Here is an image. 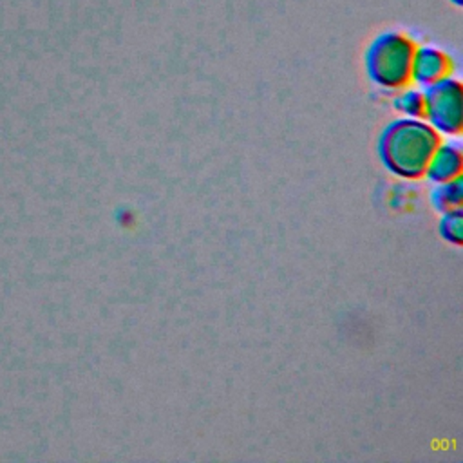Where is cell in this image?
Wrapping results in <instances>:
<instances>
[{"mask_svg":"<svg viewBox=\"0 0 463 463\" xmlns=\"http://www.w3.org/2000/svg\"><path fill=\"white\" fill-rule=\"evenodd\" d=\"M439 233L445 241L459 246L463 241V213L459 208L445 212L439 222Z\"/></svg>","mask_w":463,"mask_h":463,"instance_id":"ba28073f","label":"cell"},{"mask_svg":"<svg viewBox=\"0 0 463 463\" xmlns=\"http://www.w3.org/2000/svg\"><path fill=\"white\" fill-rule=\"evenodd\" d=\"M463 168V154L458 143H439L434 150L425 175L434 183H443L459 177Z\"/></svg>","mask_w":463,"mask_h":463,"instance_id":"5b68a950","label":"cell"},{"mask_svg":"<svg viewBox=\"0 0 463 463\" xmlns=\"http://www.w3.org/2000/svg\"><path fill=\"white\" fill-rule=\"evenodd\" d=\"M425 118L443 134L456 136L463 128V87L452 78L445 76L423 90Z\"/></svg>","mask_w":463,"mask_h":463,"instance_id":"3957f363","label":"cell"},{"mask_svg":"<svg viewBox=\"0 0 463 463\" xmlns=\"http://www.w3.org/2000/svg\"><path fill=\"white\" fill-rule=\"evenodd\" d=\"M432 204L436 210L439 212H450L461 206L463 201V184L461 179H450V181H443L438 183V186L432 190Z\"/></svg>","mask_w":463,"mask_h":463,"instance_id":"8992f818","label":"cell"},{"mask_svg":"<svg viewBox=\"0 0 463 463\" xmlns=\"http://www.w3.org/2000/svg\"><path fill=\"white\" fill-rule=\"evenodd\" d=\"M394 109L407 118H425L423 90L405 87V90L394 98Z\"/></svg>","mask_w":463,"mask_h":463,"instance_id":"52a82bcc","label":"cell"},{"mask_svg":"<svg viewBox=\"0 0 463 463\" xmlns=\"http://www.w3.org/2000/svg\"><path fill=\"white\" fill-rule=\"evenodd\" d=\"M452 2H454L456 5H461V4H463V0H452Z\"/></svg>","mask_w":463,"mask_h":463,"instance_id":"9c48e42d","label":"cell"},{"mask_svg":"<svg viewBox=\"0 0 463 463\" xmlns=\"http://www.w3.org/2000/svg\"><path fill=\"white\" fill-rule=\"evenodd\" d=\"M449 71L450 60L441 49L432 45L416 47L412 58V81H416L421 87H427L445 76H450Z\"/></svg>","mask_w":463,"mask_h":463,"instance_id":"277c9868","label":"cell"},{"mask_svg":"<svg viewBox=\"0 0 463 463\" xmlns=\"http://www.w3.org/2000/svg\"><path fill=\"white\" fill-rule=\"evenodd\" d=\"M416 43L402 31H385L373 40L365 54L367 74L382 89H405L412 81Z\"/></svg>","mask_w":463,"mask_h":463,"instance_id":"7a4b0ae2","label":"cell"},{"mask_svg":"<svg viewBox=\"0 0 463 463\" xmlns=\"http://www.w3.org/2000/svg\"><path fill=\"white\" fill-rule=\"evenodd\" d=\"M439 143V132L429 121L405 116L382 130L378 156L389 172L405 179H420Z\"/></svg>","mask_w":463,"mask_h":463,"instance_id":"6da1fadb","label":"cell"}]
</instances>
